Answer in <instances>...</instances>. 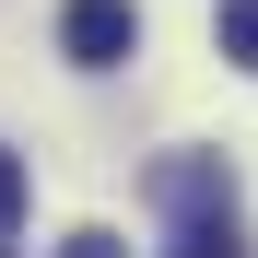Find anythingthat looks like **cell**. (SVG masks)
<instances>
[{"label": "cell", "instance_id": "cell-4", "mask_svg": "<svg viewBox=\"0 0 258 258\" xmlns=\"http://www.w3.org/2000/svg\"><path fill=\"white\" fill-rule=\"evenodd\" d=\"M211 35H223L235 71H258V0H223V24H211Z\"/></svg>", "mask_w": 258, "mask_h": 258}, {"label": "cell", "instance_id": "cell-6", "mask_svg": "<svg viewBox=\"0 0 258 258\" xmlns=\"http://www.w3.org/2000/svg\"><path fill=\"white\" fill-rule=\"evenodd\" d=\"M59 258H129V246H117V235H71Z\"/></svg>", "mask_w": 258, "mask_h": 258}, {"label": "cell", "instance_id": "cell-2", "mask_svg": "<svg viewBox=\"0 0 258 258\" xmlns=\"http://www.w3.org/2000/svg\"><path fill=\"white\" fill-rule=\"evenodd\" d=\"M153 200L164 211H235V176L211 153H188V164H153Z\"/></svg>", "mask_w": 258, "mask_h": 258}, {"label": "cell", "instance_id": "cell-7", "mask_svg": "<svg viewBox=\"0 0 258 258\" xmlns=\"http://www.w3.org/2000/svg\"><path fill=\"white\" fill-rule=\"evenodd\" d=\"M0 258H12V246H0Z\"/></svg>", "mask_w": 258, "mask_h": 258}, {"label": "cell", "instance_id": "cell-5", "mask_svg": "<svg viewBox=\"0 0 258 258\" xmlns=\"http://www.w3.org/2000/svg\"><path fill=\"white\" fill-rule=\"evenodd\" d=\"M12 223H24V164L0 153V235H12Z\"/></svg>", "mask_w": 258, "mask_h": 258}, {"label": "cell", "instance_id": "cell-1", "mask_svg": "<svg viewBox=\"0 0 258 258\" xmlns=\"http://www.w3.org/2000/svg\"><path fill=\"white\" fill-rule=\"evenodd\" d=\"M59 47L82 71H117L129 47H141V12H129V0H71V12H59Z\"/></svg>", "mask_w": 258, "mask_h": 258}, {"label": "cell", "instance_id": "cell-3", "mask_svg": "<svg viewBox=\"0 0 258 258\" xmlns=\"http://www.w3.org/2000/svg\"><path fill=\"white\" fill-rule=\"evenodd\" d=\"M176 258H246V235H235V211H188V235H176Z\"/></svg>", "mask_w": 258, "mask_h": 258}]
</instances>
